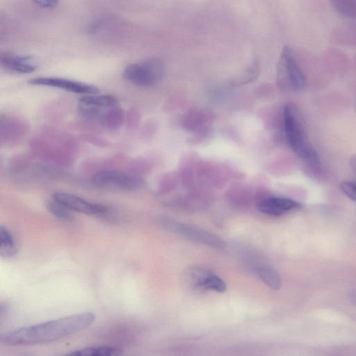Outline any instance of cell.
Masks as SVG:
<instances>
[{
    "mask_svg": "<svg viewBox=\"0 0 356 356\" xmlns=\"http://www.w3.org/2000/svg\"><path fill=\"white\" fill-rule=\"evenodd\" d=\"M94 185L104 188L133 191L143 185L139 177L115 170H104L92 177Z\"/></svg>",
    "mask_w": 356,
    "mask_h": 356,
    "instance_id": "5",
    "label": "cell"
},
{
    "mask_svg": "<svg viewBox=\"0 0 356 356\" xmlns=\"http://www.w3.org/2000/svg\"><path fill=\"white\" fill-rule=\"evenodd\" d=\"M349 163L350 168L356 173V154H354L350 157Z\"/></svg>",
    "mask_w": 356,
    "mask_h": 356,
    "instance_id": "23",
    "label": "cell"
},
{
    "mask_svg": "<svg viewBox=\"0 0 356 356\" xmlns=\"http://www.w3.org/2000/svg\"><path fill=\"white\" fill-rule=\"evenodd\" d=\"M170 228L186 238L212 248L223 249L226 245L218 236L198 227L181 223H174L170 225Z\"/></svg>",
    "mask_w": 356,
    "mask_h": 356,
    "instance_id": "7",
    "label": "cell"
},
{
    "mask_svg": "<svg viewBox=\"0 0 356 356\" xmlns=\"http://www.w3.org/2000/svg\"><path fill=\"white\" fill-rule=\"evenodd\" d=\"M122 353V349L111 346H98L86 347L72 351L67 355H91V356H112L120 355Z\"/></svg>",
    "mask_w": 356,
    "mask_h": 356,
    "instance_id": "14",
    "label": "cell"
},
{
    "mask_svg": "<svg viewBox=\"0 0 356 356\" xmlns=\"http://www.w3.org/2000/svg\"><path fill=\"white\" fill-rule=\"evenodd\" d=\"M53 199L63 204L72 211H77L104 218H111L113 216V212L108 207L102 204L88 202L73 194L57 192L53 194Z\"/></svg>",
    "mask_w": 356,
    "mask_h": 356,
    "instance_id": "6",
    "label": "cell"
},
{
    "mask_svg": "<svg viewBox=\"0 0 356 356\" xmlns=\"http://www.w3.org/2000/svg\"><path fill=\"white\" fill-rule=\"evenodd\" d=\"M349 296H350V301L355 305H356V288L354 289L353 290H352V291L350 292Z\"/></svg>",
    "mask_w": 356,
    "mask_h": 356,
    "instance_id": "24",
    "label": "cell"
},
{
    "mask_svg": "<svg viewBox=\"0 0 356 356\" xmlns=\"http://www.w3.org/2000/svg\"><path fill=\"white\" fill-rule=\"evenodd\" d=\"M165 67L156 58H150L128 64L122 72L123 78L138 86L148 87L156 84L163 78Z\"/></svg>",
    "mask_w": 356,
    "mask_h": 356,
    "instance_id": "4",
    "label": "cell"
},
{
    "mask_svg": "<svg viewBox=\"0 0 356 356\" xmlns=\"http://www.w3.org/2000/svg\"><path fill=\"white\" fill-rule=\"evenodd\" d=\"M47 208L54 216L60 220L65 221L74 220V217L72 211L54 199L47 202Z\"/></svg>",
    "mask_w": 356,
    "mask_h": 356,
    "instance_id": "19",
    "label": "cell"
},
{
    "mask_svg": "<svg viewBox=\"0 0 356 356\" xmlns=\"http://www.w3.org/2000/svg\"><path fill=\"white\" fill-rule=\"evenodd\" d=\"M36 6L42 9H54L59 3V0H31Z\"/></svg>",
    "mask_w": 356,
    "mask_h": 356,
    "instance_id": "21",
    "label": "cell"
},
{
    "mask_svg": "<svg viewBox=\"0 0 356 356\" xmlns=\"http://www.w3.org/2000/svg\"><path fill=\"white\" fill-rule=\"evenodd\" d=\"M355 108H356V99H355Z\"/></svg>",
    "mask_w": 356,
    "mask_h": 356,
    "instance_id": "25",
    "label": "cell"
},
{
    "mask_svg": "<svg viewBox=\"0 0 356 356\" xmlns=\"http://www.w3.org/2000/svg\"><path fill=\"white\" fill-rule=\"evenodd\" d=\"M332 8L341 16L356 20V0H329Z\"/></svg>",
    "mask_w": 356,
    "mask_h": 356,
    "instance_id": "18",
    "label": "cell"
},
{
    "mask_svg": "<svg viewBox=\"0 0 356 356\" xmlns=\"http://www.w3.org/2000/svg\"><path fill=\"white\" fill-rule=\"evenodd\" d=\"M127 122L129 128L136 126L138 122V113L135 110H130L127 115Z\"/></svg>",
    "mask_w": 356,
    "mask_h": 356,
    "instance_id": "22",
    "label": "cell"
},
{
    "mask_svg": "<svg viewBox=\"0 0 356 356\" xmlns=\"http://www.w3.org/2000/svg\"><path fill=\"white\" fill-rule=\"evenodd\" d=\"M256 273L270 288L277 290L282 286L281 277L273 268L269 266H261L256 269Z\"/></svg>",
    "mask_w": 356,
    "mask_h": 356,
    "instance_id": "17",
    "label": "cell"
},
{
    "mask_svg": "<svg viewBox=\"0 0 356 356\" xmlns=\"http://www.w3.org/2000/svg\"><path fill=\"white\" fill-rule=\"evenodd\" d=\"M29 82L33 85L57 88L79 94L92 95L99 92L93 85L60 77H37Z\"/></svg>",
    "mask_w": 356,
    "mask_h": 356,
    "instance_id": "8",
    "label": "cell"
},
{
    "mask_svg": "<svg viewBox=\"0 0 356 356\" xmlns=\"http://www.w3.org/2000/svg\"><path fill=\"white\" fill-rule=\"evenodd\" d=\"M79 103L102 108H107L118 106V99L114 96L109 95H87L82 97L79 99Z\"/></svg>",
    "mask_w": 356,
    "mask_h": 356,
    "instance_id": "15",
    "label": "cell"
},
{
    "mask_svg": "<svg viewBox=\"0 0 356 356\" xmlns=\"http://www.w3.org/2000/svg\"><path fill=\"white\" fill-rule=\"evenodd\" d=\"M284 129L287 143L295 154L314 171L321 169V161L313 147L299 113L294 106L287 104L283 113Z\"/></svg>",
    "mask_w": 356,
    "mask_h": 356,
    "instance_id": "2",
    "label": "cell"
},
{
    "mask_svg": "<svg viewBox=\"0 0 356 356\" xmlns=\"http://www.w3.org/2000/svg\"><path fill=\"white\" fill-rule=\"evenodd\" d=\"M96 315L81 312L25 326L2 334L1 343L7 346H27L53 341L78 333L94 323Z\"/></svg>",
    "mask_w": 356,
    "mask_h": 356,
    "instance_id": "1",
    "label": "cell"
},
{
    "mask_svg": "<svg viewBox=\"0 0 356 356\" xmlns=\"http://www.w3.org/2000/svg\"><path fill=\"white\" fill-rule=\"evenodd\" d=\"M192 280L196 287L202 289L211 290L219 293L227 289L226 283L218 275L202 268H197L192 271Z\"/></svg>",
    "mask_w": 356,
    "mask_h": 356,
    "instance_id": "11",
    "label": "cell"
},
{
    "mask_svg": "<svg viewBox=\"0 0 356 356\" xmlns=\"http://www.w3.org/2000/svg\"><path fill=\"white\" fill-rule=\"evenodd\" d=\"M17 252V245L14 235L5 226L0 227V255L9 258Z\"/></svg>",
    "mask_w": 356,
    "mask_h": 356,
    "instance_id": "13",
    "label": "cell"
},
{
    "mask_svg": "<svg viewBox=\"0 0 356 356\" xmlns=\"http://www.w3.org/2000/svg\"><path fill=\"white\" fill-rule=\"evenodd\" d=\"M0 63L6 69L20 74L31 73L37 68V63L33 57L10 51L1 54Z\"/></svg>",
    "mask_w": 356,
    "mask_h": 356,
    "instance_id": "9",
    "label": "cell"
},
{
    "mask_svg": "<svg viewBox=\"0 0 356 356\" xmlns=\"http://www.w3.org/2000/svg\"><path fill=\"white\" fill-rule=\"evenodd\" d=\"M300 207L299 202L284 197H268L260 201L258 204L261 212L273 216H282Z\"/></svg>",
    "mask_w": 356,
    "mask_h": 356,
    "instance_id": "10",
    "label": "cell"
},
{
    "mask_svg": "<svg viewBox=\"0 0 356 356\" xmlns=\"http://www.w3.org/2000/svg\"><path fill=\"white\" fill-rule=\"evenodd\" d=\"M340 188L348 197L356 202V181H344L341 184Z\"/></svg>",
    "mask_w": 356,
    "mask_h": 356,
    "instance_id": "20",
    "label": "cell"
},
{
    "mask_svg": "<svg viewBox=\"0 0 356 356\" xmlns=\"http://www.w3.org/2000/svg\"><path fill=\"white\" fill-rule=\"evenodd\" d=\"M124 120V110L115 106L106 109L101 115L99 122L104 129L115 130L123 124Z\"/></svg>",
    "mask_w": 356,
    "mask_h": 356,
    "instance_id": "12",
    "label": "cell"
},
{
    "mask_svg": "<svg viewBox=\"0 0 356 356\" xmlns=\"http://www.w3.org/2000/svg\"><path fill=\"white\" fill-rule=\"evenodd\" d=\"M277 81L283 89L302 90L306 86L305 73L293 49L288 45L283 47L277 65Z\"/></svg>",
    "mask_w": 356,
    "mask_h": 356,
    "instance_id": "3",
    "label": "cell"
},
{
    "mask_svg": "<svg viewBox=\"0 0 356 356\" xmlns=\"http://www.w3.org/2000/svg\"><path fill=\"white\" fill-rule=\"evenodd\" d=\"M23 124L19 122L9 120H1V141H12L17 139L23 134Z\"/></svg>",
    "mask_w": 356,
    "mask_h": 356,
    "instance_id": "16",
    "label": "cell"
}]
</instances>
